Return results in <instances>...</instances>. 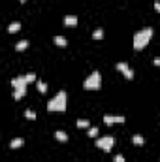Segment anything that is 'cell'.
<instances>
[{"label":"cell","mask_w":160,"mask_h":162,"mask_svg":"<svg viewBox=\"0 0 160 162\" xmlns=\"http://www.w3.org/2000/svg\"><path fill=\"white\" fill-rule=\"evenodd\" d=\"M68 106V96H66V90H60L47 102V109L51 113H64Z\"/></svg>","instance_id":"obj_1"},{"label":"cell","mask_w":160,"mask_h":162,"mask_svg":"<svg viewBox=\"0 0 160 162\" xmlns=\"http://www.w3.org/2000/svg\"><path fill=\"white\" fill-rule=\"evenodd\" d=\"M151 38H153V28L151 27H145V28L138 30L134 34V49L141 51L143 47H147V43L151 42Z\"/></svg>","instance_id":"obj_2"},{"label":"cell","mask_w":160,"mask_h":162,"mask_svg":"<svg viewBox=\"0 0 160 162\" xmlns=\"http://www.w3.org/2000/svg\"><path fill=\"white\" fill-rule=\"evenodd\" d=\"M83 87H85L87 90H98V89L102 87V74H100L98 70L90 72V74L87 76V79L83 81Z\"/></svg>","instance_id":"obj_3"},{"label":"cell","mask_w":160,"mask_h":162,"mask_svg":"<svg viewBox=\"0 0 160 162\" xmlns=\"http://www.w3.org/2000/svg\"><path fill=\"white\" fill-rule=\"evenodd\" d=\"M94 143H96V147H100L106 153H109L113 149V145H115V138H113V136H102V138H98Z\"/></svg>","instance_id":"obj_4"},{"label":"cell","mask_w":160,"mask_h":162,"mask_svg":"<svg viewBox=\"0 0 160 162\" xmlns=\"http://www.w3.org/2000/svg\"><path fill=\"white\" fill-rule=\"evenodd\" d=\"M27 85H28V81H27V77H25V76H15V77L11 79V87H13V89L27 90Z\"/></svg>","instance_id":"obj_5"},{"label":"cell","mask_w":160,"mask_h":162,"mask_svg":"<svg viewBox=\"0 0 160 162\" xmlns=\"http://www.w3.org/2000/svg\"><path fill=\"white\" fill-rule=\"evenodd\" d=\"M126 121V117L124 115H104V123L106 125H115V123H124Z\"/></svg>","instance_id":"obj_6"},{"label":"cell","mask_w":160,"mask_h":162,"mask_svg":"<svg viewBox=\"0 0 160 162\" xmlns=\"http://www.w3.org/2000/svg\"><path fill=\"white\" fill-rule=\"evenodd\" d=\"M117 70L123 72L126 79H134V70H132V68H130L126 62H119V64H117Z\"/></svg>","instance_id":"obj_7"},{"label":"cell","mask_w":160,"mask_h":162,"mask_svg":"<svg viewBox=\"0 0 160 162\" xmlns=\"http://www.w3.org/2000/svg\"><path fill=\"white\" fill-rule=\"evenodd\" d=\"M64 25L66 27H76L77 25V17L76 15H66L64 17Z\"/></svg>","instance_id":"obj_8"},{"label":"cell","mask_w":160,"mask_h":162,"mask_svg":"<svg viewBox=\"0 0 160 162\" xmlns=\"http://www.w3.org/2000/svg\"><path fill=\"white\" fill-rule=\"evenodd\" d=\"M55 138H57L60 143H66V142H68V134H66L64 130H57V132H55Z\"/></svg>","instance_id":"obj_9"},{"label":"cell","mask_w":160,"mask_h":162,"mask_svg":"<svg viewBox=\"0 0 160 162\" xmlns=\"http://www.w3.org/2000/svg\"><path fill=\"white\" fill-rule=\"evenodd\" d=\"M23 143H25L23 138H13V140L10 142V147H11V149H17V147H23Z\"/></svg>","instance_id":"obj_10"},{"label":"cell","mask_w":160,"mask_h":162,"mask_svg":"<svg viewBox=\"0 0 160 162\" xmlns=\"http://www.w3.org/2000/svg\"><path fill=\"white\" fill-rule=\"evenodd\" d=\"M27 47H28V40H21L15 43V51H25Z\"/></svg>","instance_id":"obj_11"},{"label":"cell","mask_w":160,"mask_h":162,"mask_svg":"<svg viewBox=\"0 0 160 162\" xmlns=\"http://www.w3.org/2000/svg\"><path fill=\"white\" fill-rule=\"evenodd\" d=\"M132 142H134V145H143V143H145V140H143L141 134H134V136H132Z\"/></svg>","instance_id":"obj_12"},{"label":"cell","mask_w":160,"mask_h":162,"mask_svg":"<svg viewBox=\"0 0 160 162\" xmlns=\"http://www.w3.org/2000/svg\"><path fill=\"white\" fill-rule=\"evenodd\" d=\"M55 43L60 45V47H66V45H68V40H66L64 36H55Z\"/></svg>","instance_id":"obj_13"},{"label":"cell","mask_w":160,"mask_h":162,"mask_svg":"<svg viewBox=\"0 0 160 162\" xmlns=\"http://www.w3.org/2000/svg\"><path fill=\"white\" fill-rule=\"evenodd\" d=\"M76 125H77L79 128H90V121H87V119H77Z\"/></svg>","instance_id":"obj_14"},{"label":"cell","mask_w":160,"mask_h":162,"mask_svg":"<svg viewBox=\"0 0 160 162\" xmlns=\"http://www.w3.org/2000/svg\"><path fill=\"white\" fill-rule=\"evenodd\" d=\"M17 30H21V23H17V21L11 23V25L8 27V32H10V34H13V32H17Z\"/></svg>","instance_id":"obj_15"},{"label":"cell","mask_w":160,"mask_h":162,"mask_svg":"<svg viewBox=\"0 0 160 162\" xmlns=\"http://www.w3.org/2000/svg\"><path fill=\"white\" fill-rule=\"evenodd\" d=\"M25 92H27V90H19V89H13V94H11V96H13V100H21L23 96H25Z\"/></svg>","instance_id":"obj_16"},{"label":"cell","mask_w":160,"mask_h":162,"mask_svg":"<svg viewBox=\"0 0 160 162\" xmlns=\"http://www.w3.org/2000/svg\"><path fill=\"white\" fill-rule=\"evenodd\" d=\"M36 85H38V90L41 92V94L47 92V83H45V81H36Z\"/></svg>","instance_id":"obj_17"},{"label":"cell","mask_w":160,"mask_h":162,"mask_svg":"<svg viewBox=\"0 0 160 162\" xmlns=\"http://www.w3.org/2000/svg\"><path fill=\"white\" fill-rule=\"evenodd\" d=\"M98 134H100L98 126H90L89 128V138H98Z\"/></svg>","instance_id":"obj_18"},{"label":"cell","mask_w":160,"mask_h":162,"mask_svg":"<svg viewBox=\"0 0 160 162\" xmlns=\"http://www.w3.org/2000/svg\"><path fill=\"white\" fill-rule=\"evenodd\" d=\"M102 38H104V30L102 28H96L93 32V40H102Z\"/></svg>","instance_id":"obj_19"},{"label":"cell","mask_w":160,"mask_h":162,"mask_svg":"<svg viewBox=\"0 0 160 162\" xmlns=\"http://www.w3.org/2000/svg\"><path fill=\"white\" fill-rule=\"evenodd\" d=\"M25 117L30 119V121H34V119H36V111H34V109H27V111H25Z\"/></svg>","instance_id":"obj_20"},{"label":"cell","mask_w":160,"mask_h":162,"mask_svg":"<svg viewBox=\"0 0 160 162\" xmlns=\"http://www.w3.org/2000/svg\"><path fill=\"white\" fill-rule=\"evenodd\" d=\"M25 77H27V81H28V83H32V81H36V74H34V72H30V74H27Z\"/></svg>","instance_id":"obj_21"},{"label":"cell","mask_w":160,"mask_h":162,"mask_svg":"<svg viewBox=\"0 0 160 162\" xmlns=\"http://www.w3.org/2000/svg\"><path fill=\"white\" fill-rule=\"evenodd\" d=\"M113 162H126L123 155H115V158H113Z\"/></svg>","instance_id":"obj_22"},{"label":"cell","mask_w":160,"mask_h":162,"mask_svg":"<svg viewBox=\"0 0 160 162\" xmlns=\"http://www.w3.org/2000/svg\"><path fill=\"white\" fill-rule=\"evenodd\" d=\"M153 62H154L156 66H160V57H154V60H153Z\"/></svg>","instance_id":"obj_23"},{"label":"cell","mask_w":160,"mask_h":162,"mask_svg":"<svg viewBox=\"0 0 160 162\" xmlns=\"http://www.w3.org/2000/svg\"><path fill=\"white\" fill-rule=\"evenodd\" d=\"M154 10H156V11L160 13V2H154Z\"/></svg>","instance_id":"obj_24"},{"label":"cell","mask_w":160,"mask_h":162,"mask_svg":"<svg viewBox=\"0 0 160 162\" xmlns=\"http://www.w3.org/2000/svg\"><path fill=\"white\" fill-rule=\"evenodd\" d=\"M19 2H27V0H19Z\"/></svg>","instance_id":"obj_25"}]
</instances>
